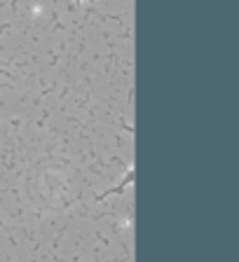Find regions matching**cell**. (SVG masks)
<instances>
[{
  "label": "cell",
  "mask_w": 239,
  "mask_h": 262,
  "mask_svg": "<svg viewBox=\"0 0 239 262\" xmlns=\"http://www.w3.org/2000/svg\"><path fill=\"white\" fill-rule=\"evenodd\" d=\"M75 3H82V0H75Z\"/></svg>",
  "instance_id": "cell-1"
}]
</instances>
